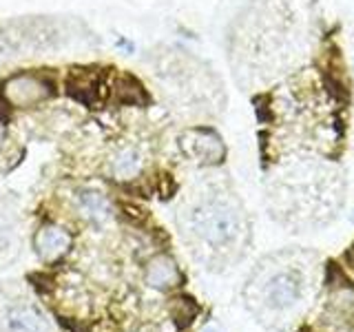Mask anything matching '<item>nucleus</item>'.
Listing matches in <instances>:
<instances>
[{"label": "nucleus", "mask_w": 354, "mask_h": 332, "mask_svg": "<svg viewBox=\"0 0 354 332\" xmlns=\"http://www.w3.org/2000/svg\"><path fill=\"white\" fill-rule=\"evenodd\" d=\"M191 228L204 243L221 248L235 243L243 232V210L235 199L215 195L199 202L191 213Z\"/></svg>", "instance_id": "1"}, {"label": "nucleus", "mask_w": 354, "mask_h": 332, "mask_svg": "<svg viewBox=\"0 0 354 332\" xmlns=\"http://www.w3.org/2000/svg\"><path fill=\"white\" fill-rule=\"evenodd\" d=\"M55 93V84L49 75L33 73V71H18L9 75L3 82V100L9 107H36Z\"/></svg>", "instance_id": "2"}, {"label": "nucleus", "mask_w": 354, "mask_h": 332, "mask_svg": "<svg viewBox=\"0 0 354 332\" xmlns=\"http://www.w3.org/2000/svg\"><path fill=\"white\" fill-rule=\"evenodd\" d=\"M180 147L188 158H193L199 164H217L226 155V147L221 142L219 133L206 127L188 129L182 136Z\"/></svg>", "instance_id": "3"}, {"label": "nucleus", "mask_w": 354, "mask_h": 332, "mask_svg": "<svg viewBox=\"0 0 354 332\" xmlns=\"http://www.w3.org/2000/svg\"><path fill=\"white\" fill-rule=\"evenodd\" d=\"M266 306L272 310H286L297 304L299 295H301V279L292 270H279L272 273L266 279Z\"/></svg>", "instance_id": "4"}, {"label": "nucleus", "mask_w": 354, "mask_h": 332, "mask_svg": "<svg viewBox=\"0 0 354 332\" xmlns=\"http://www.w3.org/2000/svg\"><path fill=\"white\" fill-rule=\"evenodd\" d=\"M104 86V77L97 69H71L66 77V89L69 93L84 104L100 102V89Z\"/></svg>", "instance_id": "5"}, {"label": "nucleus", "mask_w": 354, "mask_h": 332, "mask_svg": "<svg viewBox=\"0 0 354 332\" xmlns=\"http://www.w3.org/2000/svg\"><path fill=\"white\" fill-rule=\"evenodd\" d=\"M71 243H73L71 232H66L60 226H44L36 235V248L44 261L60 259L62 255L69 252Z\"/></svg>", "instance_id": "6"}, {"label": "nucleus", "mask_w": 354, "mask_h": 332, "mask_svg": "<svg viewBox=\"0 0 354 332\" xmlns=\"http://www.w3.org/2000/svg\"><path fill=\"white\" fill-rule=\"evenodd\" d=\"M147 282L153 288H158V290H169V288H173V286H177L182 282V273H180V268H177L171 257L160 255V257H155L149 264Z\"/></svg>", "instance_id": "7"}, {"label": "nucleus", "mask_w": 354, "mask_h": 332, "mask_svg": "<svg viewBox=\"0 0 354 332\" xmlns=\"http://www.w3.org/2000/svg\"><path fill=\"white\" fill-rule=\"evenodd\" d=\"M9 330L11 332H49V324L33 308H14L9 310Z\"/></svg>", "instance_id": "8"}, {"label": "nucleus", "mask_w": 354, "mask_h": 332, "mask_svg": "<svg viewBox=\"0 0 354 332\" xmlns=\"http://www.w3.org/2000/svg\"><path fill=\"white\" fill-rule=\"evenodd\" d=\"M142 169V155L138 149H133V147H127V149H122L118 155H115V160H113V171L118 177H122V180H129V177L133 175H138Z\"/></svg>", "instance_id": "9"}, {"label": "nucleus", "mask_w": 354, "mask_h": 332, "mask_svg": "<svg viewBox=\"0 0 354 332\" xmlns=\"http://www.w3.org/2000/svg\"><path fill=\"white\" fill-rule=\"evenodd\" d=\"M80 208L86 217H91L93 221H104L109 217V202L104 195L100 193H84L80 197Z\"/></svg>", "instance_id": "10"}, {"label": "nucleus", "mask_w": 354, "mask_h": 332, "mask_svg": "<svg viewBox=\"0 0 354 332\" xmlns=\"http://www.w3.org/2000/svg\"><path fill=\"white\" fill-rule=\"evenodd\" d=\"M14 51H16V44L11 42V38L7 36L5 29H0V60L9 58V55H14Z\"/></svg>", "instance_id": "11"}, {"label": "nucleus", "mask_w": 354, "mask_h": 332, "mask_svg": "<svg viewBox=\"0 0 354 332\" xmlns=\"http://www.w3.org/2000/svg\"><path fill=\"white\" fill-rule=\"evenodd\" d=\"M5 136H7V127H5V120L0 118V144L5 142Z\"/></svg>", "instance_id": "12"}, {"label": "nucleus", "mask_w": 354, "mask_h": 332, "mask_svg": "<svg viewBox=\"0 0 354 332\" xmlns=\"http://www.w3.org/2000/svg\"><path fill=\"white\" fill-rule=\"evenodd\" d=\"M202 332H219V330H217L215 326H208V328H204Z\"/></svg>", "instance_id": "13"}]
</instances>
